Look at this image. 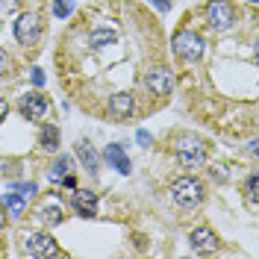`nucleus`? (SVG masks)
<instances>
[{
  "label": "nucleus",
  "mask_w": 259,
  "mask_h": 259,
  "mask_svg": "<svg viewBox=\"0 0 259 259\" xmlns=\"http://www.w3.org/2000/svg\"><path fill=\"white\" fill-rule=\"evenodd\" d=\"M171 194H174V200H177L180 206L192 209V206H197L203 200V183L194 177H180L171 183Z\"/></svg>",
  "instance_id": "obj_1"
},
{
  "label": "nucleus",
  "mask_w": 259,
  "mask_h": 259,
  "mask_svg": "<svg viewBox=\"0 0 259 259\" xmlns=\"http://www.w3.org/2000/svg\"><path fill=\"white\" fill-rule=\"evenodd\" d=\"M174 150H177V159L183 168H200L203 162H206V150H203V142L200 139H194V136H183L177 145H174Z\"/></svg>",
  "instance_id": "obj_2"
},
{
  "label": "nucleus",
  "mask_w": 259,
  "mask_h": 259,
  "mask_svg": "<svg viewBox=\"0 0 259 259\" xmlns=\"http://www.w3.org/2000/svg\"><path fill=\"white\" fill-rule=\"evenodd\" d=\"M174 53L183 56V59H189V62H194V59L203 56V38L192 30H180L174 35Z\"/></svg>",
  "instance_id": "obj_3"
},
{
  "label": "nucleus",
  "mask_w": 259,
  "mask_h": 259,
  "mask_svg": "<svg viewBox=\"0 0 259 259\" xmlns=\"http://www.w3.org/2000/svg\"><path fill=\"white\" fill-rule=\"evenodd\" d=\"M24 253L32 256V259H48V256H56L59 247H56V242H53L50 236H45V233H30L27 242H24Z\"/></svg>",
  "instance_id": "obj_4"
},
{
  "label": "nucleus",
  "mask_w": 259,
  "mask_h": 259,
  "mask_svg": "<svg viewBox=\"0 0 259 259\" xmlns=\"http://www.w3.org/2000/svg\"><path fill=\"white\" fill-rule=\"evenodd\" d=\"M206 12H209V21L215 30H230L233 21H236V9H233L230 0H212Z\"/></svg>",
  "instance_id": "obj_5"
},
{
  "label": "nucleus",
  "mask_w": 259,
  "mask_h": 259,
  "mask_svg": "<svg viewBox=\"0 0 259 259\" xmlns=\"http://www.w3.org/2000/svg\"><path fill=\"white\" fill-rule=\"evenodd\" d=\"M38 32H41V27H38V18L32 15V12H24V15L15 21L18 45H32V41L38 38Z\"/></svg>",
  "instance_id": "obj_6"
},
{
  "label": "nucleus",
  "mask_w": 259,
  "mask_h": 259,
  "mask_svg": "<svg viewBox=\"0 0 259 259\" xmlns=\"http://www.w3.org/2000/svg\"><path fill=\"white\" fill-rule=\"evenodd\" d=\"M48 109H50V103L41 95H35V92L21 97V115L30 118V121H41V118L48 115Z\"/></svg>",
  "instance_id": "obj_7"
},
{
  "label": "nucleus",
  "mask_w": 259,
  "mask_h": 259,
  "mask_svg": "<svg viewBox=\"0 0 259 259\" xmlns=\"http://www.w3.org/2000/svg\"><path fill=\"white\" fill-rule=\"evenodd\" d=\"M147 89L153 92V95H168L171 89H174V77H171V71H165V68H153L150 74H147Z\"/></svg>",
  "instance_id": "obj_8"
},
{
  "label": "nucleus",
  "mask_w": 259,
  "mask_h": 259,
  "mask_svg": "<svg viewBox=\"0 0 259 259\" xmlns=\"http://www.w3.org/2000/svg\"><path fill=\"white\" fill-rule=\"evenodd\" d=\"M189 242H192V247H194V250H203V253H212V250L218 247V236H215L212 230H206V227H197V230H192Z\"/></svg>",
  "instance_id": "obj_9"
},
{
  "label": "nucleus",
  "mask_w": 259,
  "mask_h": 259,
  "mask_svg": "<svg viewBox=\"0 0 259 259\" xmlns=\"http://www.w3.org/2000/svg\"><path fill=\"white\" fill-rule=\"evenodd\" d=\"M71 203H74V209L80 212L82 218H95L97 215V194L95 192H74Z\"/></svg>",
  "instance_id": "obj_10"
},
{
  "label": "nucleus",
  "mask_w": 259,
  "mask_h": 259,
  "mask_svg": "<svg viewBox=\"0 0 259 259\" xmlns=\"http://www.w3.org/2000/svg\"><path fill=\"white\" fill-rule=\"evenodd\" d=\"M106 162L112 165L118 174H130V159H127V153H124L118 145H109V147H106Z\"/></svg>",
  "instance_id": "obj_11"
},
{
  "label": "nucleus",
  "mask_w": 259,
  "mask_h": 259,
  "mask_svg": "<svg viewBox=\"0 0 259 259\" xmlns=\"http://www.w3.org/2000/svg\"><path fill=\"white\" fill-rule=\"evenodd\" d=\"M109 112L115 115V118H124V115L133 112V97L127 95V92H118V95L109 97Z\"/></svg>",
  "instance_id": "obj_12"
},
{
  "label": "nucleus",
  "mask_w": 259,
  "mask_h": 259,
  "mask_svg": "<svg viewBox=\"0 0 259 259\" xmlns=\"http://www.w3.org/2000/svg\"><path fill=\"white\" fill-rule=\"evenodd\" d=\"M38 215H41V221L45 224H59L62 221V206L56 203V200H50V203H41V209H38Z\"/></svg>",
  "instance_id": "obj_13"
},
{
  "label": "nucleus",
  "mask_w": 259,
  "mask_h": 259,
  "mask_svg": "<svg viewBox=\"0 0 259 259\" xmlns=\"http://www.w3.org/2000/svg\"><path fill=\"white\" fill-rule=\"evenodd\" d=\"M77 156H80V162L89 168V171H92V174H95V171H97V153L92 150V145L80 142V145H77Z\"/></svg>",
  "instance_id": "obj_14"
},
{
  "label": "nucleus",
  "mask_w": 259,
  "mask_h": 259,
  "mask_svg": "<svg viewBox=\"0 0 259 259\" xmlns=\"http://www.w3.org/2000/svg\"><path fill=\"white\" fill-rule=\"evenodd\" d=\"M3 206H6V212H9L12 218H18V215L24 212V206H27V203H24V194H18V192H9L6 197H3Z\"/></svg>",
  "instance_id": "obj_15"
},
{
  "label": "nucleus",
  "mask_w": 259,
  "mask_h": 259,
  "mask_svg": "<svg viewBox=\"0 0 259 259\" xmlns=\"http://www.w3.org/2000/svg\"><path fill=\"white\" fill-rule=\"evenodd\" d=\"M41 147H45V150H56V147H59V130L56 127L41 130Z\"/></svg>",
  "instance_id": "obj_16"
},
{
  "label": "nucleus",
  "mask_w": 259,
  "mask_h": 259,
  "mask_svg": "<svg viewBox=\"0 0 259 259\" xmlns=\"http://www.w3.org/2000/svg\"><path fill=\"white\" fill-rule=\"evenodd\" d=\"M92 45L95 48H103V45H109V41H115V32L112 30H92Z\"/></svg>",
  "instance_id": "obj_17"
},
{
  "label": "nucleus",
  "mask_w": 259,
  "mask_h": 259,
  "mask_svg": "<svg viewBox=\"0 0 259 259\" xmlns=\"http://www.w3.org/2000/svg\"><path fill=\"white\" fill-rule=\"evenodd\" d=\"M71 156H62V159H56V165L50 168V180H62L65 174H68V168H71Z\"/></svg>",
  "instance_id": "obj_18"
},
{
  "label": "nucleus",
  "mask_w": 259,
  "mask_h": 259,
  "mask_svg": "<svg viewBox=\"0 0 259 259\" xmlns=\"http://www.w3.org/2000/svg\"><path fill=\"white\" fill-rule=\"evenodd\" d=\"M71 9H74L71 0H56V3H53V15L56 18H68L71 15Z\"/></svg>",
  "instance_id": "obj_19"
},
{
  "label": "nucleus",
  "mask_w": 259,
  "mask_h": 259,
  "mask_svg": "<svg viewBox=\"0 0 259 259\" xmlns=\"http://www.w3.org/2000/svg\"><path fill=\"white\" fill-rule=\"evenodd\" d=\"M12 192L30 197V194H35V183H15V186H12Z\"/></svg>",
  "instance_id": "obj_20"
},
{
  "label": "nucleus",
  "mask_w": 259,
  "mask_h": 259,
  "mask_svg": "<svg viewBox=\"0 0 259 259\" xmlns=\"http://www.w3.org/2000/svg\"><path fill=\"white\" fill-rule=\"evenodd\" d=\"M244 189H247V200H250V203H256V174H250V177H247V186H244Z\"/></svg>",
  "instance_id": "obj_21"
},
{
  "label": "nucleus",
  "mask_w": 259,
  "mask_h": 259,
  "mask_svg": "<svg viewBox=\"0 0 259 259\" xmlns=\"http://www.w3.org/2000/svg\"><path fill=\"white\" fill-rule=\"evenodd\" d=\"M30 77H32V82H35V85H45V71H41V68H32Z\"/></svg>",
  "instance_id": "obj_22"
},
{
  "label": "nucleus",
  "mask_w": 259,
  "mask_h": 259,
  "mask_svg": "<svg viewBox=\"0 0 259 259\" xmlns=\"http://www.w3.org/2000/svg\"><path fill=\"white\" fill-rule=\"evenodd\" d=\"M136 142H139L142 147H145V145H150V133H145V130H139V133H136Z\"/></svg>",
  "instance_id": "obj_23"
},
{
  "label": "nucleus",
  "mask_w": 259,
  "mask_h": 259,
  "mask_svg": "<svg viewBox=\"0 0 259 259\" xmlns=\"http://www.w3.org/2000/svg\"><path fill=\"white\" fill-rule=\"evenodd\" d=\"M59 183H62L65 189H77V177H71V174H65V177L59 180Z\"/></svg>",
  "instance_id": "obj_24"
},
{
  "label": "nucleus",
  "mask_w": 259,
  "mask_h": 259,
  "mask_svg": "<svg viewBox=\"0 0 259 259\" xmlns=\"http://www.w3.org/2000/svg\"><path fill=\"white\" fill-rule=\"evenodd\" d=\"M15 6H18V0H0V9H3V12H12Z\"/></svg>",
  "instance_id": "obj_25"
},
{
  "label": "nucleus",
  "mask_w": 259,
  "mask_h": 259,
  "mask_svg": "<svg viewBox=\"0 0 259 259\" xmlns=\"http://www.w3.org/2000/svg\"><path fill=\"white\" fill-rule=\"evenodd\" d=\"M6 115H9V103L0 97V124H3V118H6Z\"/></svg>",
  "instance_id": "obj_26"
},
{
  "label": "nucleus",
  "mask_w": 259,
  "mask_h": 259,
  "mask_svg": "<svg viewBox=\"0 0 259 259\" xmlns=\"http://www.w3.org/2000/svg\"><path fill=\"white\" fill-rule=\"evenodd\" d=\"M3 68H6V53L0 50V74H3Z\"/></svg>",
  "instance_id": "obj_27"
},
{
  "label": "nucleus",
  "mask_w": 259,
  "mask_h": 259,
  "mask_svg": "<svg viewBox=\"0 0 259 259\" xmlns=\"http://www.w3.org/2000/svg\"><path fill=\"white\" fill-rule=\"evenodd\" d=\"M153 3H156L159 9H168V0H153Z\"/></svg>",
  "instance_id": "obj_28"
},
{
  "label": "nucleus",
  "mask_w": 259,
  "mask_h": 259,
  "mask_svg": "<svg viewBox=\"0 0 259 259\" xmlns=\"http://www.w3.org/2000/svg\"><path fill=\"white\" fill-rule=\"evenodd\" d=\"M0 224H3V206H0Z\"/></svg>",
  "instance_id": "obj_29"
},
{
  "label": "nucleus",
  "mask_w": 259,
  "mask_h": 259,
  "mask_svg": "<svg viewBox=\"0 0 259 259\" xmlns=\"http://www.w3.org/2000/svg\"><path fill=\"white\" fill-rule=\"evenodd\" d=\"M250 3H256V0H250Z\"/></svg>",
  "instance_id": "obj_30"
}]
</instances>
